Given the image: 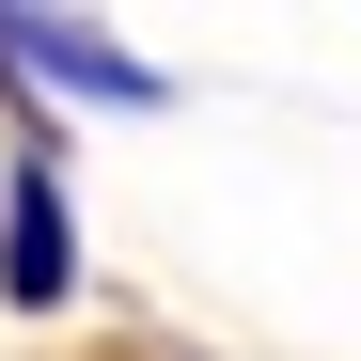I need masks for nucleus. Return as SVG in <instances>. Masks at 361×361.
<instances>
[{
	"label": "nucleus",
	"instance_id": "nucleus-1",
	"mask_svg": "<svg viewBox=\"0 0 361 361\" xmlns=\"http://www.w3.org/2000/svg\"><path fill=\"white\" fill-rule=\"evenodd\" d=\"M0 63L47 79V94H94V110H157V63H126V47H94L63 16H0Z\"/></svg>",
	"mask_w": 361,
	"mask_h": 361
},
{
	"label": "nucleus",
	"instance_id": "nucleus-2",
	"mask_svg": "<svg viewBox=\"0 0 361 361\" xmlns=\"http://www.w3.org/2000/svg\"><path fill=\"white\" fill-rule=\"evenodd\" d=\"M0 298H63V189H47V157H16V220H0Z\"/></svg>",
	"mask_w": 361,
	"mask_h": 361
}]
</instances>
